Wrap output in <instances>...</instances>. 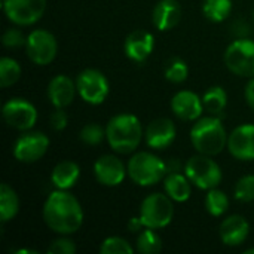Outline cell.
Wrapping results in <instances>:
<instances>
[{"label": "cell", "mask_w": 254, "mask_h": 254, "mask_svg": "<svg viewBox=\"0 0 254 254\" xmlns=\"http://www.w3.org/2000/svg\"><path fill=\"white\" fill-rule=\"evenodd\" d=\"M177 137L176 124L168 118L153 119L144 129V141L153 150H164L170 147Z\"/></svg>", "instance_id": "obj_15"}, {"label": "cell", "mask_w": 254, "mask_h": 254, "mask_svg": "<svg viewBox=\"0 0 254 254\" xmlns=\"http://www.w3.org/2000/svg\"><path fill=\"white\" fill-rule=\"evenodd\" d=\"M182 19V6L177 0H159L152 13V22L159 31L173 30Z\"/></svg>", "instance_id": "obj_20"}, {"label": "cell", "mask_w": 254, "mask_h": 254, "mask_svg": "<svg viewBox=\"0 0 254 254\" xmlns=\"http://www.w3.org/2000/svg\"><path fill=\"white\" fill-rule=\"evenodd\" d=\"M253 22H254V10H253Z\"/></svg>", "instance_id": "obj_41"}, {"label": "cell", "mask_w": 254, "mask_h": 254, "mask_svg": "<svg viewBox=\"0 0 254 254\" xmlns=\"http://www.w3.org/2000/svg\"><path fill=\"white\" fill-rule=\"evenodd\" d=\"M202 104H204V110L208 115L220 116L228 106V92L225 91V88L219 85L210 86L202 95Z\"/></svg>", "instance_id": "obj_24"}, {"label": "cell", "mask_w": 254, "mask_h": 254, "mask_svg": "<svg viewBox=\"0 0 254 254\" xmlns=\"http://www.w3.org/2000/svg\"><path fill=\"white\" fill-rule=\"evenodd\" d=\"M95 180L106 188H116L124 183L128 176L127 165L115 155H101L94 162Z\"/></svg>", "instance_id": "obj_13"}, {"label": "cell", "mask_w": 254, "mask_h": 254, "mask_svg": "<svg viewBox=\"0 0 254 254\" xmlns=\"http://www.w3.org/2000/svg\"><path fill=\"white\" fill-rule=\"evenodd\" d=\"M170 106L174 116L185 122H195L202 116V112H205L202 98L196 92L189 89L176 92L171 98Z\"/></svg>", "instance_id": "obj_14"}, {"label": "cell", "mask_w": 254, "mask_h": 254, "mask_svg": "<svg viewBox=\"0 0 254 254\" xmlns=\"http://www.w3.org/2000/svg\"><path fill=\"white\" fill-rule=\"evenodd\" d=\"M185 174L190 180V183L201 189L210 190L217 188L223 180V173L220 165L208 155H193L185 162Z\"/></svg>", "instance_id": "obj_5"}, {"label": "cell", "mask_w": 254, "mask_h": 254, "mask_svg": "<svg viewBox=\"0 0 254 254\" xmlns=\"http://www.w3.org/2000/svg\"><path fill=\"white\" fill-rule=\"evenodd\" d=\"M144 137L140 119L131 113L115 115L106 125V140L119 155L134 153Z\"/></svg>", "instance_id": "obj_2"}, {"label": "cell", "mask_w": 254, "mask_h": 254, "mask_svg": "<svg viewBox=\"0 0 254 254\" xmlns=\"http://www.w3.org/2000/svg\"><path fill=\"white\" fill-rule=\"evenodd\" d=\"M228 70L240 77H254V40L249 37H237L223 55Z\"/></svg>", "instance_id": "obj_7"}, {"label": "cell", "mask_w": 254, "mask_h": 254, "mask_svg": "<svg viewBox=\"0 0 254 254\" xmlns=\"http://www.w3.org/2000/svg\"><path fill=\"white\" fill-rule=\"evenodd\" d=\"M48 0H3V12L9 22L18 27H30L42 19Z\"/></svg>", "instance_id": "obj_11"}, {"label": "cell", "mask_w": 254, "mask_h": 254, "mask_svg": "<svg viewBox=\"0 0 254 254\" xmlns=\"http://www.w3.org/2000/svg\"><path fill=\"white\" fill-rule=\"evenodd\" d=\"M164 190L174 202H186L192 196V183L183 173H168L164 179Z\"/></svg>", "instance_id": "obj_22"}, {"label": "cell", "mask_w": 254, "mask_h": 254, "mask_svg": "<svg viewBox=\"0 0 254 254\" xmlns=\"http://www.w3.org/2000/svg\"><path fill=\"white\" fill-rule=\"evenodd\" d=\"M42 217L45 225L58 235H73L83 225V208L68 190L55 189L46 198Z\"/></svg>", "instance_id": "obj_1"}, {"label": "cell", "mask_w": 254, "mask_h": 254, "mask_svg": "<svg viewBox=\"0 0 254 254\" xmlns=\"http://www.w3.org/2000/svg\"><path fill=\"white\" fill-rule=\"evenodd\" d=\"M143 229H144V225H143L140 216H135V217H131V219H129V222H128V231H129V232L137 234V232H140V231H143Z\"/></svg>", "instance_id": "obj_37"}, {"label": "cell", "mask_w": 254, "mask_h": 254, "mask_svg": "<svg viewBox=\"0 0 254 254\" xmlns=\"http://www.w3.org/2000/svg\"><path fill=\"white\" fill-rule=\"evenodd\" d=\"M48 100L55 109H65L68 107L77 94L76 80H73L67 74H57L48 83Z\"/></svg>", "instance_id": "obj_18"}, {"label": "cell", "mask_w": 254, "mask_h": 254, "mask_svg": "<svg viewBox=\"0 0 254 254\" xmlns=\"http://www.w3.org/2000/svg\"><path fill=\"white\" fill-rule=\"evenodd\" d=\"M77 95L91 106H100L110 92V83L104 73L97 68H85L76 77Z\"/></svg>", "instance_id": "obj_9"}, {"label": "cell", "mask_w": 254, "mask_h": 254, "mask_svg": "<svg viewBox=\"0 0 254 254\" xmlns=\"http://www.w3.org/2000/svg\"><path fill=\"white\" fill-rule=\"evenodd\" d=\"M155 49V37L150 31L135 30L129 33L124 42V52L128 60L141 64L144 63Z\"/></svg>", "instance_id": "obj_17"}, {"label": "cell", "mask_w": 254, "mask_h": 254, "mask_svg": "<svg viewBox=\"0 0 254 254\" xmlns=\"http://www.w3.org/2000/svg\"><path fill=\"white\" fill-rule=\"evenodd\" d=\"M1 116L7 127L24 132L33 129V127L37 122L39 113L31 101L21 97H13L3 104Z\"/></svg>", "instance_id": "obj_12"}, {"label": "cell", "mask_w": 254, "mask_h": 254, "mask_svg": "<svg viewBox=\"0 0 254 254\" xmlns=\"http://www.w3.org/2000/svg\"><path fill=\"white\" fill-rule=\"evenodd\" d=\"M70 235H60V238L54 240L49 247L46 249V253L49 254H74L77 252V247Z\"/></svg>", "instance_id": "obj_33"}, {"label": "cell", "mask_w": 254, "mask_h": 254, "mask_svg": "<svg viewBox=\"0 0 254 254\" xmlns=\"http://www.w3.org/2000/svg\"><path fill=\"white\" fill-rule=\"evenodd\" d=\"M182 168L185 170V164L182 165L179 159L171 158L170 161H167V170H168V173H180Z\"/></svg>", "instance_id": "obj_38"}, {"label": "cell", "mask_w": 254, "mask_h": 254, "mask_svg": "<svg viewBox=\"0 0 254 254\" xmlns=\"http://www.w3.org/2000/svg\"><path fill=\"white\" fill-rule=\"evenodd\" d=\"M228 150L238 161H254V125L243 124L237 127L228 138Z\"/></svg>", "instance_id": "obj_16"}, {"label": "cell", "mask_w": 254, "mask_h": 254, "mask_svg": "<svg viewBox=\"0 0 254 254\" xmlns=\"http://www.w3.org/2000/svg\"><path fill=\"white\" fill-rule=\"evenodd\" d=\"M164 76L171 83H183L189 77V65L185 60L179 57H173L165 63Z\"/></svg>", "instance_id": "obj_29"}, {"label": "cell", "mask_w": 254, "mask_h": 254, "mask_svg": "<svg viewBox=\"0 0 254 254\" xmlns=\"http://www.w3.org/2000/svg\"><path fill=\"white\" fill-rule=\"evenodd\" d=\"M19 213V198L15 189L7 185H0V222L4 225L16 217Z\"/></svg>", "instance_id": "obj_23"}, {"label": "cell", "mask_w": 254, "mask_h": 254, "mask_svg": "<svg viewBox=\"0 0 254 254\" xmlns=\"http://www.w3.org/2000/svg\"><path fill=\"white\" fill-rule=\"evenodd\" d=\"M25 42H27V36L22 33L21 28H18V25L13 28H7L1 37L3 46H6L9 49H16V48L25 46Z\"/></svg>", "instance_id": "obj_34"}, {"label": "cell", "mask_w": 254, "mask_h": 254, "mask_svg": "<svg viewBox=\"0 0 254 254\" xmlns=\"http://www.w3.org/2000/svg\"><path fill=\"white\" fill-rule=\"evenodd\" d=\"M15 254H39L37 250H30V249H18V250H13Z\"/></svg>", "instance_id": "obj_39"}, {"label": "cell", "mask_w": 254, "mask_h": 254, "mask_svg": "<svg viewBox=\"0 0 254 254\" xmlns=\"http://www.w3.org/2000/svg\"><path fill=\"white\" fill-rule=\"evenodd\" d=\"M101 254H132L134 249L132 246L122 237H107L101 246H100Z\"/></svg>", "instance_id": "obj_31"}, {"label": "cell", "mask_w": 254, "mask_h": 254, "mask_svg": "<svg viewBox=\"0 0 254 254\" xmlns=\"http://www.w3.org/2000/svg\"><path fill=\"white\" fill-rule=\"evenodd\" d=\"M174 201L167 193H150L147 195L141 204L138 216L144 225V228L150 229H164L167 228L174 217Z\"/></svg>", "instance_id": "obj_6"}, {"label": "cell", "mask_w": 254, "mask_h": 254, "mask_svg": "<svg viewBox=\"0 0 254 254\" xmlns=\"http://www.w3.org/2000/svg\"><path fill=\"white\" fill-rule=\"evenodd\" d=\"M22 74V68L19 63L10 57H3L0 60V86L9 88L15 85Z\"/></svg>", "instance_id": "obj_28"}, {"label": "cell", "mask_w": 254, "mask_h": 254, "mask_svg": "<svg viewBox=\"0 0 254 254\" xmlns=\"http://www.w3.org/2000/svg\"><path fill=\"white\" fill-rule=\"evenodd\" d=\"M25 52L28 60L40 67L49 65L58 54V42L57 37L43 28H36L27 34Z\"/></svg>", "instance_id": "obj_8"}, {"label": "cell", "mask_w": 254, "mask_h": 254, "mask_svg": "<svg viewBox=\"0 0 254 254\" xmlns=\"http://www.w3.org/2000/svg\"><path fill=\"white\" fill-rule=\"evenodd\" d=\"M135 250L141 254H158L162 250V240L156 229L144 228L137 235Z\"/></svg>", "instance_id": "obj_26"}, {"label": "cell", "mask_w": 254, "mask_h": 254, "mask_svg": "<svg viewBox=\"0 0 254 254\" xmlns=\"http://www.w3.org/2000/svg\"><path fill=\"white\" fill-rule=\"evenodd\" d=\"M190 143L198 153L217 156L228 147L229 134L219 116H201L190 128Z\"/></svg>", "instance_id": "obj_3"}, {"label": "cell", "mask_w": 254, "mask_h": 254, "mask_svg": "<svg viewBox=\"0 0 254 254\" xmlns=\"http://www.w3.org/2000/svg\"><path fill=\"white\" fill-rule=\"evenodd\" d=\"M49 137L42 131H24L13 143L12 153L18 162L34 164L40 161L49 149Z\"/></svg>", "instance_id": "obj_10"}, {"label": "cell", "mask_w": 254, "mask_h": 254, "mask_svg": "<svg viewBox=\"0 0 254 254\" xmlns=\"http://www.w3.org/2000/svg\"><path fill=\"white\" fill-rule=\"evenodd\" d=\"M232 12V0H202V13L211 22H223Z\"/></svg>", "instance_id": "obj_25"}, {"label": "cell", "mask_w": 254, "mask_h": 254, "mask_svg": "<svg viewBox=\"0 0 254 254\" xmlns=\"http://www.w3.org/2000/svg\"><path fill=\"white\" fill-rule=\"evenodd\" d=\"M128 177L141 188H150L164 182L168 174L167 162L152 152H137L127 164Z\"/></svg>", "instance_id": "obj_4"}, {"label": "cell", "mask_w": 254, "mask_h": 254, "mask_svg": "<svg viewBox=\"0 0 254 254\" xmlns=\"http://www.w3.org/2000/svg\"><path fill=\"white\" fill-rule=\"evenodd\" d=\"M204 204H205L207 213L210 216H213V217H222L229 210V198H228V195L223 190L217 189V188L207 190Z\"/></svg>", "instance_id": "obj_27"}, {"label": "cell", "mask_w": 254, "mask_h": 254, "mask_svg": "<svg viewBox=\"0 0 254 254\" xmlns=\"http://www.w3.org/2000/svg\"><path fill=\"white\" fill-rule=\"evenodd\" d=\"M244 254H254V249H247V250L244 252Z\"/></svg>", "instance_id": "obj_40"}, {"label": "cell", "mask_w": 254, "mask_h": 254, "mask_svg": "<svg viewBox=\"0 0 254 254\" xmlns=\"http://www.w3.org/2000/svg\"><path fill=\"white\" fill-rule=\"evenodd\" d=\"M234 196L240 202L254 201V174H247L241 177L234 188Z\"/></svg>", "instance_id": "obj_32"}, {"label": "cell", "mask_w": 254, "mask_h": 254, "mask_svg": "<svg viewBox=\"0 0 254 254\" xmlns=\"http://www.w3.org/2000/svg\"><path fill=\"white\" fill-rule=\"evenodd\" d=\"M79 140L86 146H98L106 140V128L97 122H89L82 127Z\"/></svg>", "instance_id": "obj_30"}, {"label": "cell", "mask_w": 254, "mask_h": 254, "mask_svg": "<svg viewBox=\"0 0 254 254\" xmlns=\"http://www.w3.org/2000/svg\"><path fill=\"white\" fill-rule=\"evenodd\" d=\"M219 235L225 246L238 247L244 244L250 235V223L240 214H232L222 220L219 226Z\"/></svg>", "instance_id": "obj_19"}, {"label": "cell", "mask_w": 254, "mask_h": 254, "mask_svg": "<svg viewBox=\"0 0 254 254\" xmlns=\"http://www.w3.org/2000/svg\"><path fill=\"white\" fill-rule=\"evenodd\" d=\"M49 124L54 131H57V132L64 131L68 124V115L65 113L64 109H55L49 118Z\"/></svg>", "instance_id": "obj_35"}, {"label": "cell", "mask_w": 254, "mask_h": 254, "mask_svg": "<svg viewBox=\"0 0 254 254\" xmlns=\"http://www.w3.org/2000/svg\"><path fill=\"white\" fill-rule=\"evenodd\" d=\"M244 98H246V103L249 104V107L254 112V77H252V79L249 80V83L246 85Z\"/></svg>", "instance_id": "obj_36"}, {"label": "cell", "mask_w": 254, "mask_h": 254, "mask_svg": "<svg viewBox=\"0 0 254 254\" xmlns=\"http://www.w3.org/2000/svg\"><path fill=\"white\" fill-rule=\"evenodd\" d=\"M80 179V167L74 161L58 162L51 173V183L55 189L70 190Z\"/></svg>", "instance_id": "obj_21"}]
</instances>
